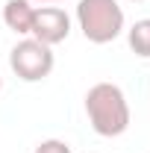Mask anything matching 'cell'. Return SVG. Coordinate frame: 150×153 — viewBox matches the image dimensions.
<instances>
[{
    "instance_id": "5",
    "label": "cell",
    "mask_w": 150,
    "mask_h": 153,
    "mask_svg": "<svg viewBox=\"0 0 150 153\" xmlns=\"http://www.w3.org/2000/svg\"><path fill=\"white\" fill-rule=\"evenodd\" d=\"M33 18H36L33 0H6V6H3V24L15 36H30Z\"/></svg>"
},
{
    "instance_id": "3",
    "label": "cell",
    "mask_w": 150,
    "mask_h": 153,
    "mask_svg": "<svg viewBox=\"0 0 150 153\" xmlns=\"http://www.w3.org/2000/svg\"><path fill=\"white\" fill-rule=\"evenodd\" d=\"M56 65V56H53V47L41 44L38 38H21L18 44L9 50V68L12 74L24 79V82H41L47 79L50 71Z\"/></svg>"
},
{
    "instance_id": "7",
    "label": "cell",
    "mask_w": 150,
    "mask_h": 153,
    "mask_svg": "<svg viewBox=\"0 0 150 153\" xmlns=\"http://www.w3.org/2000/svg\"><path fill=\"white\" fill-rule=\"evenodd\" d=\"M33 153H74V150H71V144L62 141V138H47V141H38Z\"/></svg>"
},
{
    "instance_id": "4",
    "label": "cell",
    "mask_w": 150,
    "mask_h": 153,
    "mask_svg": "<svg viewBox=\"0 0 150 153\" xmlns=\"http://www.w3.org/2000/svg\"><path fill=\"white\" fill-rule=\"evenodd\" d=\"M30 36L38 38L47 47L62 44L65 38L71 36V18H68V12L62 6H36V18H33Z\"/></svg>"
},
{
    "instance_id": "9",
    "label": "cell",
    "mask_w": 150,
    "mask_h": 153,
    "mask_svg": "<svg viewBox=\"0 0 150 153\" xmlns=\"http://www.w3.org/2000/svg\"><path fill=\"white\" fill-rule=\"evenodd\" d=\"M130 3H144V0H130Z\"/></svg>"
},
{
    "instance_id": "2",
    "label": "cell",
    "mask_w": 150,
    "mask_h": 153,
    "mask_svg": "<svg viewBox=\"0 0 150 153\" xmlns=\"http://www.w3.org/2000/svg\"><path fill=\"white\" fill-rule=\"evenodd\" d=\"M76 27L91 44H109L124 33V9L118 0H79Z\"/></svg>"
},
{
    "instance_id": "10",
    "label": "cell",
    "mask_w": 150,
    "mask_h": 153,
    "mask_svg": "<svg viewBox=\"0 0 150 153\" xmlns=\"http://www.w3.org/2000/svg\"><path fill=\"white\" fill-rule=\"evenodd\" d=\"M0 88H3V76H0Z\"/></svg>"
},
{
    "instance_id": "8",
    "label": "cell",
    "mask_w": 150,
    "mask_h": 153,
    "mask_svg": "<svg viewBox=\"0 0 150 153\" xmlns=\"http://www.w3.org/2000/svg\"><path fill=\"white\" fill-rule=\"evenodd\" d=\"M33 3H65V0H33Z\"/></svg>"
},
{
    "instance_id": "6",
    "label": "cell",
    "mask_w": 150,
    "mask_h": 153,
    "mask_svg": "<svg viewBox=\"0 0 150 153\" xmlns=\"http://www.w3.org/2000/svg\"><path fill=\"white\" fill-rule=\"evenodd\" d=\"M127 44H130V50L135 56L150 59V18L135 21L130 30H127Z\"/></svg>"
},
{
    "instance_id": "1",
    "label": "cell",
    "mask_w": 150,
    "mask_h": 153,
    "mask_svg": "<svg viewBox=\"0 0 150 153\" xmlns=\"http://www.w3.org/2000/svg\"><path fill=\"white\" fill-rule=\"evenodd\" d=\"M85 115L97 135L103 138H118L130 130V103L121 85L115 82H94L85 91Z\"/></svg>"
}]
</instances>
